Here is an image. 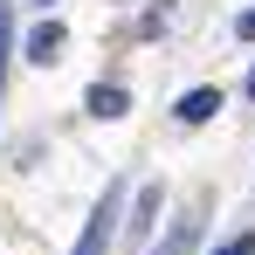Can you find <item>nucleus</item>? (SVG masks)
Here are the masks:
<instances>
[{
	"label": "nucleus",
	"mask_w": 255,
	"mask_h": 255,
	"mask_svg": "<svg viewBox=\"0 0 255 255\" xmlns=\"http://www.w3.org/2000/svg\"><path fill=\"white\" fill-rule=\"evenodd\" d=\"M214 111H221V90L200 83V90H186V97H179V111H172V118H179V125H207Z\"/></svg>",
	"instance_id": "f257e3e1"
},
{
	"label": "nucleus",
	"mask_w": 255,
	"mask_h": 255,
	"mask_svg": "<svg viewBox=\"0 0 255 255\" xmlns=\"http://www.w3.org/2000/svg\"><path fill=\"white\" fill-rule=\"evenodd\" d=\"M111 221H118V214H111V200H104V207L90 214L83 242H76V249H69V255H104V249H111Z\"/></svg>",
	"instance_id": "f03ea898"
},
{
	"label": "nucleus",
	"mask_w": 255,
	"mask_h": 255,
	"mask_svg": "<svg viewBox=\"0 0 255 255\" xmlns=\"http://www.w3.org/2000/svg\"><path fill=\"white\" fill-rule=\"evenodd\" d=\"M62 42H69V35H62V21H42V28H35V35H28V62H55V55H62Z\"/></svg>",
	"instance_id": "7ed1b4c3"
},
{
	"label": "nucleus",
	"mask_w": 255,
	"mask_h": 255,
	"mask_svg": "<svg viewBox=\"0 0 255 255\" xmlns=\"http://www.w3.org/2000/svg\"><path fill=\"white\" fill-rule=\"evenodd\" d=\"M125 111H131V97L118 83H97V90H90V118H125Z\"/></svg>",
	"instance_id": "20e7f679"
},
{
	"label": "nucleus",
	"mask_w": 255,
	"mask_h": 255,
	"mask_svg": "<svg viewBox=\"0 0 255 255\" xmlns=\"http://www.w3.org/2000/svg\"><path fill=\"white\" fill-rule=\"evenodd\" d=\"M159 200H166L159 186H145V193H138V214H131V242H145V228L159 221Z\"/></svg>",
	"instance_id": "39448f33"
},
{
	"label": "nucleus",
	"mask_w": 255,
	"mask_h": 255,
	"mask_svg": "<svg viewBox=\"0 0 255 255\" xmlns=\"http://www.w3.org/2000/svg\"><path fill=\"white\" fill-rule=\"evenodd\" d=\"M193 242H200V228H193V221H172V235H166L152 255H193Z\"/></svg>",
	"instance_id": "423d86ee"
},
{
	"label": "nucleus",
	"mask_w": 255,
	"mask_h": 255,
	"mask_svg": "<svg viewBox=\"0 0 255 255\" xmlns=\"http://www.w3.org/2000/svg\"><path fill=\"white\" fill-rule=\"evenodd\" d=\"M7 48H14V7L0 0V76H7Z\"/></svg>",
	"instance_id": "0eeeda50"
},
{
	"label": "nucleus",
	"mask_w": 255,
	"mask_h": 255,
	"mask_svg": "<svg viewBox=\"0 0 255 255\" xmlns=\"http://www.w3.org/2000/svg\"><path fill=\"white\" fill-rule=\"evenodd\" d=\"M214 255H255V242H249V235H235L228 249H214Z\"/></svg>",
	"instance_id": "6e6552de"
},
{
	"label": "nucleus",
	"mask_w": 255,
	"mask_h": 255,
	"mask_svg": "<svg viewBox=\"0 0 255 255\" xmlns=\"http://www.w3.org/2000/svg\"><path fill=\"white\" fill-rule=\"evenodd\" d=\"M235 35H242V42H255V7L242 14V21H235Z\"/></svg>",
	"instance_id": "1a4fd4ad"
},
{
	"label": "nucleus",
	"mask_w": 255,
	"mask_h": 255,
	"mask_svg": "<svg viewBox=\"0 0 255 255\" xmlns=\"http://www.w3.org/2000/svg\"><path fill=\"white\" fill-rule=\"evenodd\" d=\"M249 97H255V69H249Z\"/></svg>",
	"instance_id": "9d476101"
},
{
	"label": "nucleus",
	"mask_w": 255,
	"mask_h": 255,
	"mask_svg": "<svg viewBox=\"0 0 255 255\" xmlns=\"http://www.w3.org/2000/svg\"><path fill=\"white\" fill-rule=\"evenodd\" d=\"M35 7H48V0H35Z\"/></svg>",
	"instance_id": "9b49d317"
}]
</instances>
